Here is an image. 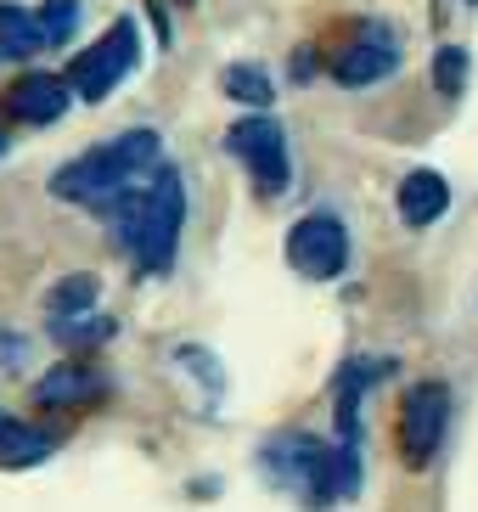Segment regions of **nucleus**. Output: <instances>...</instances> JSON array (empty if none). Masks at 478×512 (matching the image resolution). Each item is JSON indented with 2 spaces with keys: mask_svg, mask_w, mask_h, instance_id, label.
Wrapping results in <instances>:
<instances>
[{
  "mask_svg": "<svg viewBox=\"0 0 478 512\" xmlns=\"http://www.w3.org/2000/svg\"><path fill=\"white\" fill-rule=\"evenodd\" d=\"M102 209L113 214V242L130 254L135 276H164L175 265L180 231H186V181H180V169L152 164L141 181L124 186Z\"/></svg>",
  "mask_w": 478,
  "mask_h": 512,
  "instance_id": "obj_1",
  "label": "nucleus"
},
{
  "mask_svg": "<svg viewBox=\"0 0 478 512\" xmlns=\"http://www.w3.org/2000/svg\"><path fill=\"white\" fill-rule=\"evenodd\" d=\"M259 473L310 512H327L360 490V451L321 434H270L259 445Z\"/></svg>",
  "mask_w": 478,
  "mask_h": 512,
  "instance_id": "obj_2",
  "label": "nucleus"
},
{
  "mask_svg": "<svg viewBox=\"0 0 478 512\" xmlns=\"http://www.w3.org/2000/svg\"><path fill=\"white\" fill-rule=\"evenodd\" d=\"M158 152H164L158 130H147V124H141V130H124V136H113V141H102V147L68 158V164L51 175V197L102 209V203H113L124 186H135L152 164H158Z\"/></svg>",
  "mask_w": 478,
  "mask_h": 512,
  "instance_id": "obj_3",
  "label": "nucleus"
},
{
  "mask_svg": "<svg viewBox=\"0 0 478 512\" xmlns=\"http://www.w3.org/2000/svg\"><path fill=\"white\" fill-rule=\"evenodd\" d=\"M141 62V29H135V17H119V23H107V34L96 46H85L74 62H68V91L79 102H107V96L119 91L130 68Z\"/></svg>",
  "mask_w": 478,
  "mask_h": 512,
  "instance_id": "obj_4",
  "label": "nucleus"
},
{
  "mask_svg": "<svg viewBox=\"0 0 478 512\" xmlns=\"http://www.w3.org/2000/svg\"><path fill=\"white\" fill-rule=\"evenodd\" d=\"M225 152L237 158L248 175H254V192L259 197H282L293 186V158H287V130L265 113L254 119H237L225 130Z\"/></svg>",
  "mask_w": 478,
  "mask_h": 512,
  "instance_id": "obj_5",
  "label": "nucleus"
},
{
  "mask_svg": "<svg viewBox=\"0 0 478 512\" xmlns=\"http://www.w3.org/2000/svg\"><path fill=\"white\" fill-rule=\"evenodd\" d=\"M394 68H400V40H394V29L377 23V17L355 23V29L327 51V74L338 79L344 91H366L377 79H389Z\"/></svg>",
  "mask_w": 478,
  "mask_h": 512,
  "instance_id": "obj_6",
  "label": "nucleus"
},
{
  "mask_svg": "<svg viewBox=\"0 0 478 512\" xmlns=\"http://www.w3.org/2000/svg\"><path fill=\"white\" fill-rule=\"evenodd\" d=\"M445 434H450V389L439 377H428L400 400V462L411 473L434 467V456L445 451Z\"/></svg>",
  "mask_w": 478,
  "mask_h": 512,
  "instance_id": "obj_7",
  "label": "nucleus"
},
{
  "mask_svg": "<svg viewBox=\"0 0 478 512\" xmlns=\"http://www.w3.org/2000/svg\"><path fill=\"white\" fill-rule=\"evenodd\" d=\"M287 265L310 282H338L349 271V226L332 209L304 214L299 226L287 231Z\"/></svg>",
  "mask_w": 478,
  "mask_h": 512,
  "instance_id": "obj_8",
  "label": "nucleus"
},
{
  "mask_svg": "<svg viewBox=\"0 0 478 512\" xmlns=\"http://www.w3.org/2000/svg\"><path fill=\"white\" fill-rule=\"evenodd\" d=\"M68 102H74V91H68L62 74H23L0 91V113L12 124H34V130L40 124H57L68 113Z\"/></svg>",
  "mask_w": 478,
  "mask_h": 512,
  "instance_id": "obj_9",
  "label": "nucleus"
},
{
  "mask_svg": "<svg viewBox=\"0 0 478 512\" xmlns=\"http://www.w3.org/2000/svg\"><path fill=\"white\" fill-rule=\"evenodd\" d=\"M102 394H107V372H96V361H85V355L57 361L34 383V400L40 406H96Z\"/></svg>",
  "mask_w": 478,
  "mask_h": 512,
  "instance_id": "obj_10",
  "label": "nucleus"
},
{
  "mask_svg": "<svg viewBox=\"0 0 478 512\" xmlns=\"http://www.w3.org/2000/svg\"><path fill=\"white\" fill-rule=\"evenodd\" d=\"M400 220L405 226H434L439 214L450 209V186H445V175L439 169H411L400 181Z\"/></svg>",
  "mask_w": 478,
  "mask_h": 512,
  "instance_id": "obj_11",
  "label": "nucleus"
},
{
  "mask_svg": "<svg viewBox=\"0 0 478 512\" xmlns=\"http://www.w3.org/2000/svg\"><path fill=\"white\" fill-rule=\"evenodd\" d=\"M57 451V439L34 428V422H17V417H0V467H40L45 456Z\"/></svg>",
  "mask_w": 478,
  "mask_h": 512,
  "instance_id": "obj_12",
  "label": "nucleus"
},
{
  "mask_svg": "<svg viewBox=\"0 0 478 512\" xmlns=\"http://www.w3.org/2000/svg\"><path fill=\"white\" fill-rule=\"evenodd\" d=\"M45 51V34L40 23H34L29 6H17V0H0V57L12 62H29Z\"/></svg>",
  "mask_w": 478,
  "mask_h": 512,
  "instance_id": "obj_13",
  "label": "nucleus"
},
{
  "mask_svg": "<svg viewBox=\"0 0 478 512\" xmlns=\"http://www.w3.org/2000/svg\"><path fill=\"white\" fill-rule=\"evenodd\" d=\"M96 299H102V282H96L90 271H74V276H62V282L45 293V316L51 321L85 316V310H96Z\"/></svg>",
  "mask_w": 478,
  "mask_h": 512,
  "instance_id": "obj_14",
  "label": "nucleus"
},
{
  "mask_svg": "<svg viewBox=\"0 0 478 512\" xmlns=\"http://www.w3.org/2000/svg\"><path fill=\"white\" fill-rule=\"evenodd\" d=\"M113 321L96 316V310H85V316H68V321H51V338H57L68 355H90V349H102L107 338H113Z\"/></svg>",
  "mask_w": 478,
  "mask_h": 512,
  "instance_id": "obj_15",
  "label": "nucleus"
},
{
  "mask_svg": "<svg viewBox=\"0 0 478 512\" xmlns=\"http://www.w3.org/2000/svg\"><path fill=\"white\" fill-rule=\"evenodd\" d=\"M220 91L237 96V102H248V107H270V102H276L270 74H265V68H254V62H231V68L220 74Z\"/></svg>",
  "mask_w": 478,
  "mask_h": 512,
  "instance_id": "obj_16",
  "label": "nucleus"
},
{
  "mask_svg": "<svg viewBox=\"0 0 478 512\" xmlns=\"http://www.w3.org/2000/svg\"><path fill=\"white\" fill-rule=\"evenodd\" d=\"M34 23H40L45 46H62V40H74V29H79V0H45L40 12H34Z\"/></svg>",
  "mask_w": 478,
  "mask_h": 512,
  "instance_id": "obj_17",
  "label": "nucleus"
},
{
  "mask_svg": "<svg viewBox=\"0 0 478 512\" xmlns=\"http://www.w3.org/2000/svg\"><path fill=\"white\" fill-rule=\"evenodd\" d=\"M467 85V51L462 46H439L434 51V91L439 96H462Z\"/></svg>",
  "mask_w": 478,
  "mask_h": 512,
  "instance_id": "obj_18",
  "label": "nucleus"
},
{
  "mask_svg": "<svg viewBox=\"0 0 478 512\" xmlns=\"http://www.w3.org/2000/svg\"><path fill=\"white\" fill-rule=\"evenodd\" d=\"M6 147H12V141H6V130H0V158H6Z\"/></svg>",
  "mask_w": 478,
  "mask_h": 512,
  "instance_id": "obj_19",
  "label": "nucleus"
},
{
  "mask_svg": "<svg viewBox=\"0 0 478 512\" xmlns=\"http://www.w3.org/2000/svg\"><path fill=\"white\" fill-rule=\"evenodd\" d=\"M467 6H478V0H467Z\"/></svg>",
  "mask_w": 478,
  "mask_h": 512,
  "instance_id": "obj_20",
  "label": "nucleus"
}]
</instances>
